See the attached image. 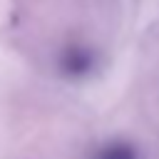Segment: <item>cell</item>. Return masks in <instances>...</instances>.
Instances as JSON below:
<instances>
[{
	"label": "cell",
	"mask_w": 159,
	"mask_h": 159,
	"mask_svg": "<svg viewBox=\"0 0 159 159\" xmlns=\"http://www.w3.org/2000/svg\"><path fill=\"white\" fill-rule=\"evenodd\" d=\"M97 67V52L87 45H67L60 52V70L67 77H87Z\"/></svg>",
	"instance_id": "6da1fadb"
},
{
	"label": "cell",
	"mask_w": 159,
	"mask_h": 159,
	"mask_svg": "<svg viewBox=\"0 0 159 159\" xmlns=\"http://www.w3.org/2000/svg\"><path fill=\"white\" fill-rule=\"evenodd\" d=\"M94 159H139V157H137V149H134L129 142L114 139V142L104 144V147L94 154Z\"/></svg>",
	"instance_id": "7a4b0ae2"
}]
</instances>
